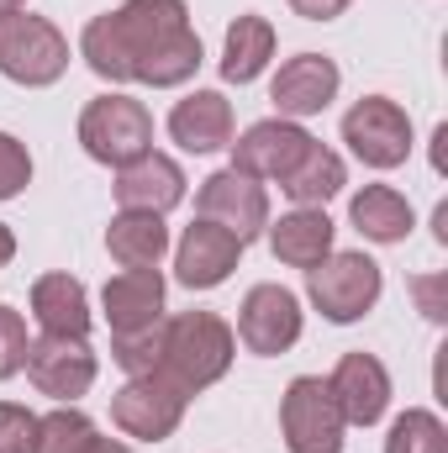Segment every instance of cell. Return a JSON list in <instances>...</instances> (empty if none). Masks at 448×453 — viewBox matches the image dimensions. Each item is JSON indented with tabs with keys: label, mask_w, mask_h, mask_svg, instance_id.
<instances>
[{
	"label": "cell",
	"mask_w": 448,
	"mask_h": 453,
	"mask_svg": "<svg viewBox=\"0 0 448 453\" xmlns=\"http://www.w3.org/2000/svg\"><path fill=\"white\" fill-rule=\"evenodd\" d=\"M32 322L48 338H90V296L74 274L32 280Z\"/></svg>",
	"instance_id": "20"
},
{
	"label": "cell",
	"mask_w": 448,
	"mask_h": 453,
	"mask_svg": "<svg viewBox=\"0 0 448 453\" xmlns=\"http://www.w3.org/2000/svg\"><path fill=\"white\" fill-rule=\"evenodd\" d=\"M169 137L185 153H217L232 142V101L222 90H190L169 111Z\"/></svg>",
	"instance_id": "18"
},
{
	"label": "cell",
	"mask_w": 448,
	"mask_h": 453,
	"mask_svg": "<svg viewBox=\"0 0 448 453\" xmlns=\"http://www.w3.org/2000/svg\"><path fill=\"white\" fill-rule=\"evenodd\" d=\"M337 64L328 53H296L280 64V74L269 80V101L285 121H301V116H322L337 101Z\"/></svg>",
	"instance_id": "13"
},
{
	"label": "cell",
	"mask_w": 448,
	"mask_h": 453,
	"mask_svg": "<svg viewBox=\"0 0 448 453\" xmlns=\"http://www.w3.org/2000/svg\"><path fill=\"white\" fill-rule=\"evenodd\" d=\"M106 248L121 269H158V258L169 253V226L153 211H116L106 226Z\"/></svg>",
	"instance_id": "21"
},
{
	"label": "cell",
	"mask_w": 448,
	"mask_h": 453,
	"mask_svg": "<svg viewBox=\"0 0 448 453\" xmlns=\"http://www.w3.org/2000/svg\"><path fill=\"white\" fill-rule=\"evenodd\" d=\"M353 0H290V11L296 16H306V21H333V16H343Z\"/></svg>",
	"instance_id": "32"
},
{
	"label": "cell",
	"mask_w": 448,
	"mask_h": 453,
	"mask_svg": "<svg viewBox=\"0 0 448 453\" xmlns=\"http://www.w3.org/2000/svg\"><path fill=\"white\" fill-rule=\"evenodd\" d=\"M385 453H448V427L433 417V411L412 406V411H401V417L390 422Z\"/></svg>",
	"instance_id": "26"
},
{
	"label": "cell",
	"mask_w": 448,
	"mask_h": 453,
	"mask_svg": "<svg viewBox=\"0 0 448 453\" xmlns=\"http://www.w3.org/2000/svg\"><path fill=\"white\" fill-rule=\"evenodd\" d=\"M112 190H116L121 211H153V217H164V211H174L185 201V169L169 153H143V158H132V164L116 169Z\"/></svg>",
	"instance_id": "16"
},
{
	"label": "cell",
	"mask_w": 448,
	"mask_h": 453,
	"mask_svg": "<svg viewBox=\"0 0 448 453\" xmlns=\"http://www.w3.org/2000/svg\"><path fill=\"white\" fill-rule=\"evenodd\" d=\"M348 185V169H343V158H337L328 142H317L312 137V148L301 153V164L280 180V190L296 201V206H328L337 190Z\"/></svg>",
	"instance_id": "24"
},
{
	"label": "cell",
	"mask_w": 448,
	"mask_h": 453,
	"mask_svg": "<svg viewBox=\"0 0 448 453\" xmlns=\"http://www.w3.org/2000/svg\"><path fill=\"white\" fill-rule=\"evenodd\" d=\"M80 148L96 164L121 169V164L153 153V116H148L143 101H132V96H96L80 111Z\"/></svg>",
	"instance_id": "5"
},
{
	"label": "cell",
	"mask_w": 448,
	"mask_h": 453,
	"mask_svg": "<svg viewBox=\"0 0 448 453\" xmlns=\"http://www.w3.org/2000/svg\"><path fill=\"white\" fill-rule=\"evenodd\" d=\"M274 58V27L253 11H243L232 27H227L222 42V80L227 85H253Z\"/></svg>",
	"instance_id": "22"
},
{
	"label": "cell",
	"mask_w": 448,
	"mask_h": 453,
	"mask_svg": "<svg viewBox=\"0 0 448 453\" xmlns=\"http://www.w3.org/2000/svg\"><path fill=\"white\" fill-rule=\"evenodd\" d=\"M343 142L364 169H401L412 158V116L390 96H364L343 116Z\"/></svg>",
	"instance_id": "7"
},
{
	"label": "cell",
	"mask_w": 448,
	"mask_h": 453,
	"mask_svg": "<svg viewBox=\"0 0 448 453\" xmlns=\"http://www.w3.org/2000/svg\"><path fill=\"white\" fill-rule=\"evenodd\" d=\"M343 411H337L328 380L301 374L280 395V438L290 453H343Z\"/></svg>",
	"instance_id": "6"
},
{
	"label": "cell",
	"mask_w": 448,
	"mask_h": 453,
	"mask_svg": "<svg viewBox=\"0 0 448 453\" xmlns=\"http://www.w3.org/2000/svg\"><path fill=\"white\" fill-rule=\"evenodd\" d=\"M237 258H243V242L227 226L196 217L185 226V237L174 242V280L185 290H217L227 274L237 269Z\"/></svg>",
	"instance_id": "15"
},
{
	"label": "cell",
	"mask_w": 448,
	"mask_h": 453,
	"mask_svg": "<svg viewBox=\"0 0 448 453\" xmlns=\"http://www.w3.org/2000/svg\"><path fill=\"white\" fill-rule=\"evenodd\" d=\"M264 232H269V253H274L280 264H290V269H317V264L333 253L337 226L322 206H296V211H285L280 222H269Z\"/></svg>",
	"instance_id": "19"
},
{
	"label": "cell",
	"mask_w": 448,
	"mask_h": 453,
	"mask_svg": "<svg viewBox=\"0 0 448 453\" xmlns=\"http://www.w3.org/2000/svg\"><path fill=\"white\" fill-rule=\"evenodd\" d=\"M348 222L359 226L369 242H406V232H412V201L396 185H364L348 201Z\"/></svg>",
	"instance_id": "23"
},
{
	"label": "cell",
	"mask_w": 448,
	"mask_h": 453,
	"mask_svg": "<svg viewBox=\"0 0 448 453\" xmlns=\"http://www.w3.org/2000/svg\"><path fill=\"white\" fill-rule=\"evenodd\" d=\"M196 211L201 222L227 226L243 248L269 226V190L237 169H217L212 180H201V196H196Z\"/></svg>",
	"instance_id": "10"
},
{
	"label": "cell",
	"mask_w": 448,
	"mask_h": 453,
	"mask_svg": "<svg viewBox=\"0 0 448 453\" xmlns=\"http://www.w3.org/2000/svg\"><path fill=\"white\" fill-rule=\"evenodd\" d=\"M11 258H16V237H11V226L0 222V269H5Z\"/></svg>",
	"instance_id": "34"
},
{
	"label": "cell",
	"mask_w": 448,
	"mask_h": 453,
	"mask_svg": "<svg viewBox=\"0 0 448 453\" xmlns=\"http://www.w3.org/2000/svg\"><path fill=\"white\" fill-rule=\"evenodd\" d=\"M237 338L248 353L274 358L301 342V301L285 285H253L237 306Z\"/></svg>",
	"instance_id": "12"
},
{
	"label": "cell",
	"mask_w": 448,
	"mask_h": 453,
	"mask_svg": "<svg viewBox=\"0 0 448 453\" xmlns=\"http://www.w3.org/2000/svg\"><path fill=\"white\" fill-rule=\"evenodd\" d=\"M185 406H190V395H185L180 385H169V380L153 369V374H132V380L112 395V422L127 438L164 443V438H174V427L185 422Z\"/></svg>",
	"instance_id": "8"
},
{
	"label": "cell",
	"mask_w": 448,
	"mask_h": 453,
	"mask_svg": "<svg viewBox=\"0 0 448 453\" xmlns=\"http://www.w3.org/2000/svg\"><path fill=\"white\" fill-rule=\"evenodd\" d=\"M328 390H333V401L348 427H375L385 417V406H390V374L364 348H353V353L337 358V369L328 374Z\"/></svg>",
	"instance_id": "14"
},
{
	"label": "cell",
	"mask_w": 448,
	"mask_h": 453,
	"mask_svg": "<svg viewBox=\"0 0 448 453\" xmlns=\"http://www.w3.org/2000/svg\"><path fill=\"white\" fill-rule=\"evenodd\" d=\"M380 290H385V274H380V264H375L369 253H328L317 269H306V296H312V306H317L328 322H337V327L369 317L375 301H380Z\"/></svg>",
	"instance_id": "4"
},
{
	"label": "cell",
	"mask_w": 448,
	"mask_h": 453,
	"mask_svg": "<svg viewBox=\"0 0 448 453\" xmlns=\"http://www.w3.org/2000/svg\"><path fill=\"white\" fill-rule=\"evenodd\" d=\"M232 353L237 338L217 311H180V317H164V358H158V374L169 385H180L185 395H201L206 385H217L227 369H232Z\"/></svg>",
	"instance_id": "2"
},
{
	"label": "cell",
	"mask_w": 448,
	"mask_h": 453,
	"mask_svg": "<svg viewBox=\"0 0 448 453\" xmlns=\"http://www.w3.org/2000/svg\"><path fill=\"white\" fill-rule=\"evenodd\" d=\"M21 5H27V0H0V16H5V11H21Z\"/></svg>",
	"instance_id": "35"
},
{
	"label": "cell",
	"mask_w": 448,
	"mask_h": 453,
	"mask_svg": "<svg viewBox=\"0 0 448 453\" xmlns=\"http://www.w3.org/2000/svg\"><path fill=\"white\" fill-rule=\"evenodd\" d=\"M27 322H21V311L16 306H0V380H11V374H21V364H27Z\"/></svg>",
	"instance_id": "29"
},
{
	"label": "cell",
	"mask_w": 448,
	"mask_h": 453,
	"mask_svg": "<svg viewBox=\"0 0 448 453\" xmlns=\"http://www.w3.org/2000/svg\"><path fill=\"white\" fill-rule=\"evenodd\" d=\"M96 443V422L80 406H58L37 417V453H85Z\"/></svg>",
	"instance_id": "25"
},
{
	"label": "cell",
	"mask_w": 448,
	"mask_h": 453,
	"mask_svg": "<svg viewBox=\"0 0 448 453\" xmlns=\"http://www.w3.org/2000/svg\"><path fill=\"white\" fill-rule=\"evenodd\" d=\"M0 453H37V417L16 401H0Z\"/></svg>",
	"instance_id": "30"
},
{
	"label": "cell",
	"mask_w": 448,
	"mask_h": 453,
	"mask_svg": "<svg viewBox=\"0 0 448 453\" xmlns=\"http://www.w3.org/2000/svg\"><path fill=\"white\" fill-rule=\"evenodd\" d=\"M80 58L112 85L137 80L153 90H174L196 80V69L206 64L201 37L190 32L185 0H127L96 16L80 32Z\"/></svg>",
	"instance_id": "1"
},
{
	"label": "cell",
	"mask_w": 448,
	"mask_h": 453,
	"mask_svg": "<svg viewBox=\"0 0 448 453\" xmlns=\"http://www.w3.org/2000/svg\"><path fill=\"white\" fill-rule=\"evenodd\" d=\"M101 306H106L112 338L158 327V322H164V274H158V269H121V274L106 280Z\"/></svg>",
	"instance_id": "17"
},
{
	"label": "cell",
	"mask_w": 448,
	"mask_h": 453,
	"mask_svg": "<svg viewBox=\"0 0 448 453\" xmlns=\"http://www.w3.org/2000/svg\"><path fill=\"white\" fill-rule=\"evenodd\" d=\"M32 185V153L11 132H0V201H16Z\"/></svg>",
	"instance_id": "28"
},
{
	"label": "cell",
	"mask_w": 448,
	"mask_h": 453,
	"mask_svg": "<svg viewBox=\"0 0 448 453\" xmlns=\"http://www.w3.org/2000/svg\"><path fill=\"white\" fill-rule=\"evenodd\" d=\"M64 69H69V37L48 16H32L27 5L0 16V74L11 85L42 90V85H58Z\"/></svg>",
	"instance_id": "3"
},
{
	"label": "cell",
	"mask_w": 448,
	"mask_h": 453,
	"mask_svg": "<svg viewBox=\"0 0 448 453\" xmlns=\"http://www.w3.org/2000/svg\"><path fill=\"white\" fill-rule=\"evenodd\" d=\"M406 290L417 296V306H422L428 322H448V274H417Z\"/></svg>",
	"instance_id": "31"
},
{
	"label": "cell",
	"mask_w": 448,
	"mask_h": 453,
	"mask_svg": "<svg viewBox=\"0 0 448 453\" xmlns=\"http://www.w3.org/2000/svg\"><path fill=\"white\" fill-rule=\"evenodd\" d=\"M232 148V169L237 174H248V180H285L296 164H301V153L312 148V132L301 127V121H285V116H264V121H253L237 142H227Z\"/></svg>",
	"instance_id": "11"
},
{
	"label": "cell",
	"mask_w": 448,
	"mask_h": 453,
	"mask_svg": "<svg viewBox=\"0 0 448 453\" xmlns=\"http://www.w3.org/2000/svg\"><path fill=\"white\" fill-rule=\"evenodd\" d=\"M85 453H132V443H121V438H101V433H96V443H90Z\"/></svg>",
	"instance_id": "33"
},
{
	"label": "cell",
	"mask_w": 448,
	"mask_h": 453,
	"mask_svg": "<svg viewBox=\"0 0 448 453\" xmlns=\"http://www.w3.org/2000/svg\"><path fill=\"white\" fill-rule=\"evenodd\" d=\"M27 380L37 385V395H53L58 406H74L90 385H96V348L90 338H42L27 348Z\"/></svg>",
	"instance_id": "9"
},
{
	"label": "cell",
	"mask_w": 448,
	"mask_h": 453,
	"mask_svg": "<svg viewBox=\"0 0 448 453\" xmlns=\"http://www.w3.org/2000/svg\"><path fill=\"white\" fill-rule=\"evenodd\" d=\"M112 358L127 380H132V374H153L158 358H164V322H158V327H143V333L112 338Z\"/></svg>",
	"instance_id": "27"
}]
</instances>
